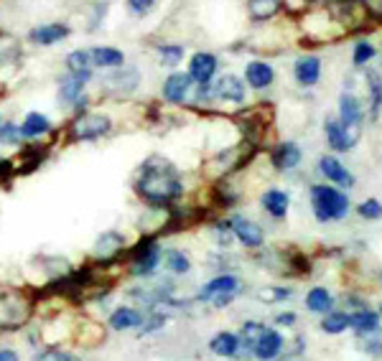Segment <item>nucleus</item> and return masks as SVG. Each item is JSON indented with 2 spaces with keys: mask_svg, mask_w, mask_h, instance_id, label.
Segmentation results:
<instances>
[{
  "mask_svg": "<svg viewBox=\"0 0 382 361\" xmlns=\"http://www.w3.org/2000/svg\"><path fill=\"white\" fill-rule=\"evenodd\" d=\"M331 306H334L331 293H329L327 288H314V290H309V295H306V308L314 311V313H329Z\"/></svg>",
  "mask_w": 382,
  "mask_h": 361,
  "instance_id": "nucleus-29",
  "label": "nucleus"
},
{
  "mask_svg": "<svg viewBox=\"0 0 382 361\" xmlns=\"http://www.w3.org/2000/svg\"><path fill=\"white\" fill-rule=\"evenodd\" d=\"M158 54H161V61H164V64H179L184 56V48L181 46H161L158 48Z\"/></svg>",
  "mask_w": 382,
  "mask_h": 361,
  "instance_id": "nucleus-41",
  "label": "nucleus"
},
{
  "mask_svg": "<svg viewBox=\"0 0 382 361\" xmlns=\"http://www.w3.org/2000/svg\"><path fill=\"white\" fill-rule=\"evenodd\" d=\"M230 227H232V235L243 242L245 247H250V249L262 247V242H265V232H262L260 224L250 222V219H245V217H232Z\"/></svg>",
  "mask_w": 382,
  "mask_h": 361,
  "instance_id": "nucleus-8",
  "label": "nucleus"
},
{
  "mask_svg": "<svg viewBox=\"0 0 382 361\" xmlns=\"http://www.w3.org/2000/svg\"><path fill=\"white\" fill-rule=\"evenodd\" d=\"M112 130V120L102 112H82L69 122L72 140H100Z\"/></svg>",
  "mask_w": 382,
  "mask_h": 361,
  "instance_id": "nucleus-4",
  "label": "nucleus"
},
{
  "mask_svg": "<svg viewBox=\"0 0 382 361\" xmlns=\"http://www.w3.org/2000/svg\"><path fill=\"white\" fill-rule=\"evenodd\" d=\"M33 361H77V359H74L69 351L56 349V346H49V349L38 351V354L33 356Z\"/></svg>",
  "mask_w": 382,
  "mask_h": 361,
  "instance_id": "nucleus-37",
  "label": "nucleus"
},
{
  "mask_svg": "<svg viewBox=\"0 0 382 361\" xmlns=\"http://www.w3.org/2000/svg\"><path fill=\"white\" fill-rule=\"evenodd\" d=\"M319 168H322V173L327 176L329 180H334V183H339V186H346V188H352L354 186V178L352 173L341 166L336 158L331 156H324L322 161H319Z\"/></svg>",
  "mask_w": 382,
  "mask_h": 361,
  "instance_id": "nucleus-19",
  "label": "nucleus"
},
{
  "mask_svg": "<svg viewBox=\"0 0 382 361\" xmlns=\"http://www.w3.org/2000/svg\"><path fill=\"white\" fill-rule=\"evenodd\" d=\"M164 323H166V316L164 313H158V311H148L138 331L140 333H153V331H158V328H164Z\"/></svg>",
  "mask_w": 382,
  "mask_h": 361,
  "instance_id": "nucleus-36",
  "label": "nucleus"
},
{
  "mask_svg": "<svg viewBox=\"0 0 382 361\" xmlns=\"http://www.w3.org/2000/svg\"><path fill=\"white\" fill-rule=\"evenodd\" d=\"M240 293V280L230 272L217 275L214 280H209L206 285H201L196 301L201 303H214V308H225L232 303V298Z\"/></svg>",
  "mask_w": 382,
  "mask_h": 361,
  "instance_id": "nucleus-5",
  "label": "nucleus"
},
{
  "mask_svg": "<svg viewBox=\"0 0 382 361\" xmlns=\"http://www.w3.org/2000/svg\"><path fill=\"white\" fill-rule=\"evenodd\" d=\"M18 140H21L18 125H13V122H3V125H0V143L13 145V143H18Z\"/></svg>",
  "mask_w": 382,
  "mask_h": 361,
  "instance_id": "nucleus-40",
  "label": "nucleus"
},
{
  "mask_svg": "<svg viewBox=\"0 0 382 361\" xmlns=\"http://www.w3.org/2000/svg\"><path fill=\"white\" fill-rule=\"evenodd\" d=\"M135 191L148 206H171L184 193V183L169 161L153 156L140 166Z\"/></svg>",
  "mask_w": 382,
  "mask_h": 361,
  "instance_id": "nucleus-1",
  "label": "nucleus"
},
{
  "mask_svg": "<svg viewBox=\"0 0 382 361\" xmlns=\"http://www.w3.org/2000/svg\"><path fill=\"white\" fill-rule=\"evenodd\" d=\"M92 61H95L97 67H122L125 56H122V51H117V48H112V46H100L92 51Z\"/></svg>",
  "mask_w": 382,
  "mask_h": 361,
  "instance_id": "nucleus-31",
  "label": "nucleus"
},
{
  "mask_svg": "<svg viewBox=\"0 0 382 361\" xmlns=\"http://www.w3.org/2000/svg\"><path fill=\"white\" fill-rule=\"evenodd\" d=\"M339 114H341V125L344 127H357L362 122V107H359L357 97L354 95H341L339 99Z\"/></svg>",
  "mask_w": 382,
  "mask_h": 361,
  "instance_id": "nucleus-24",
  "label": "nucleus"
},
{
  "mask_svg": "<svg viewBox=\"0 0 382 361\" xmlns=\"http://www.w3.org/2000/svg\"><path fill=\"white\" fill-rule=\"evenodd\" d=\"M125 247H127L125 235H120V232H105V235H100L97 242H95L92 257H95V262H100V265H110V262H115V259L120 257Z\"/></svg>",
  "mask_w": 382,
  "mask_h": 361,
  "instance_id": "nucleus-7",
  "label": "nucleus"
},
{
  "mask_svg": "<svg viewBox=\"0 0 382 361\" xmlns=\"http://www.w3.org/2000/svg\"><path fill=\"white\" fill-rule=\"evenodd\" d=\"M161 262L166 265V270L174 275H186L191 270V259L184 249H164L161 252Z\"/></svg>",
  "mask_w": 382,
  "mask_h": 361,
  "instance_id": "nucleus-26",
  "label": "nucleus"
},
{
  "mask_svg": "<svg viewBox=\"0 0 382 361\" xmlns=\"http://www.w3.org/2000/svg\"><path fill=\"white\" fill-rule=\"evenodd\" d=\"M291 295V290L288 288H265V290H260V298L265 303H280V301H285Z\"/></svg>",
  "mask_w": 382,
  "mask_h": 361,
  "instance_id": "nucleus-42",
  "label": "nucleus"
},
{
  "mask_svg": "<svg viewBox=\"0 0 382 361\" xmlns=\"http://www.w3.org/2000/svg\"><path fill=\"white\" fill-rule=\"evenodd\" d=\"M214 72H217V56L214 54H194L191 56V64H189V77H191V82H196V85H209L214 77Z\"/></svg>",
  "mask_w": 382,
  "mask_h": 361,
  "instance_id": "nucleus-10",
  "label": "nucleus"
},
{
  "mask_svg": "<svg viewBox=\"0 0 382 361\" xmlns=\"http://www.w3.org/2000/svg\"><path fill=\"white\" fill-rule=\"evenodd\" d=\"M283 8L280 0H248V11L255 21H267L278 16V11Z\"/></svg>",
  "mask_w": 382,
  "mask_h": 361,
  "instance_id": "nucleus-28",
  "label": "nucleus"
},
{
  "mask_svg": "<svg viewBox=\"0 0 382 361\" xmlns=\"http://www.w3.org/2000/svg\"><path fill=\"white\" fill-rule=\"evenodd\" d=\"M311 209H314L319 222H334V219L346 217L349 199H346V193H341L339 188L319 183V186L311 188Z\"/></svg>",
  "mask_w": 382,
  "mask_h": 361,
  "instance_id": "nucleus-2",
  "label": "nucleus"
},
{
  "mask_svg": "<svg viewBox=\"0 0 382 361\" xmlns=\"http://www.w3.org/2000/svg\"><path fill=\"white\" fill-rule=\"evenodd\" d=\"M153 3H156V0H127V8H130L135 16H146L153 8Z\"/></svg>",
  "mask_w": 382,
  "mask_h": 361,
  "instance_id": "nucleus-43",
  "label": "nucleus"
},
{
  "mask_svg": "<svg viewBox=\"0 0 382 361\" xmlns=\"http://www.w3.org/2000/svg\"><path fill=\"white\" fill-rule=\"evenodd\" d=\"M214 97L219 99H227V102H243L245 99V85L243 79L235 77V74H227L214 85Z\"/></svg>",
  "mask_w": 382,
  "mask_h": 361,
  "instance_id": "nucleus-15",
  "label": "nucleus"
},
{
  "mask_svg": "<svg viewBox=\"0 0 382 361\" xmlns=\"http://www.w3.org/2000/svg\"><path fill=\"white\" fill-rule=\"evenodd\" d=\"M327 140H329V145H331L334 151H349L354 145V135H352V130L349 127H344L341 122H334V120H329L327 122Z\"/></svg>",
  "mask_w": 382,
  "mask_h": 361,
  "instance_id": "nucleus-21",
  "label": "nucleus"
},
{
  "mask_svg": "<svg viewBox=\"0 0 382 361\" xmlns=\"http://www.w3.org/2000/svg\"><path fill=\"white\" fill-rule=\"evenodd\" d=\"M280 349H283V336H280L278 331H273V328H265V333L255 343L253 354L260 361H270L280 354Z\"/></svg>",
  "mask_w": 382,
  "mask_h": 361,
  "instance_id": "nucleus-13",
  "label": "nucleus"
},
{
  "mask_svg": "<svg viewBox=\"0 0 382 361\" xmlns=\"http://www.w3.org/2000/svg\"><path fill=\"white\" fill-rule=\"evenodd\" d=\"M92 72H85V74H72V77H67L64 82H61L59 87V99L64 104H74L79 102V97H82V87L90 82Z\"/></svg>",
  "mask_w": 382,
  "mask_h": 361,
  "instance_id": "nucleus-20",
  "label": "nucleus"
},
{
  "mask_svg": "<svg viewBox=\"0 0 382 361\" xmlns=\"http://www.w3.org/2000/svg\"><path fill=\"white\" fill-rule=\"evenodd\" d=\"M301 158H304V153H301V148H298L296 143H291V140L275 145L273 153H270V161H273V166L278 171H293L298 163H301Z\"/></svg>",
  "mask_w": 382,
  "mask_h": 361,
  "instance_id": "nucleus-12",
  "label": "nucleus"
},
{
  "mask_svg": "<svg viewBox=\"0 0 382 361\" xmlns=\"http://www.w3.org/2000/svg\"><path fill=\"white\" fill-rule=\"evenodd\" d=\"M352 56H354V64H357V67H362V64H367V61L375 56V46H372V43H367V41H359L357 46H354Z\"/></svg>",
  "mask_w": 382,
  "mask_h": 361,
  "instance_id": "nucleus-39",
  "label": "nucleus"
},
{
  "mask_svg": "<svg viewBox=\"0 0 382 361\" xmlns=\"http://www.w3.org/2000/svg\"><path fill=\"white\" fill-rule=\"evenodd\" d=\"M275 320H278L280 325H293L296 323V313H280Z\"/></svg>",
  "mask_w": 382,
  "mask_h": 361,
  "instance_id": "nucleus-45",
  "label": "nucleus"
},
{
  "mask_svg": "<svg viewBox=\"0 0 382 361\" xmlns=\"http://www.w3.org/2000/svg\"><path fill=\"white\" fill-rule=\"evenodd\" d=\"M143 318H146V313H140L138 308L120 306V308H115V311L110 313L107 323H110V328H112V331H133V328H140Z\"/></svg>",
  "mask_w": 382,
  "mask_h": 361,
  "instance_id": "nucleus-11",
  "label": "nucleus"
},
{
  "mask_svg": "<svg viewBox=\"0 0 382 361\" xmlns=\"http://www.w3.org/2000/svg\"><path fill=\"white\" fill-rule=\"evenodd\" d=\"M90 64H92V54H87V51H72V54L67 56V67L72 74L90 72Z\"/></svg>",
  "mask_w": 382,
  "mask_h": 361,
  "instance_id": "nucleus-35",
  "label": "nucleus"
},
{
  "mask_svg": "<svg viewBox=\"0 0 382 361\" xmlns=\"http://www.w3.org/2000/svg\"><path fill=\"white\" fill-rule=\"evenodd\" d=\"M209 349H212V354L222 356V359H235V356H240V336L232 331H219L209 341Z\"/></svg>",
  "mask_w": 382,
  "mask_h": 361,
  "instance_id": "nucleus-17",
  "label": "nucleus"
},
{
  "mask_svg": "<svg viewBox=\"0 0 382 361\" xmlns=\"http://www.w3.org/2000/svg\"><path fill=\"white\" fill-rule=\"evenodd\" d=\"M367 87H370V97H372V117L377 120V114H380L382 107V79L375 72H370L367 74Z\"/></svg>",
  "mask_w": 382,
  "mask_h": 361,
  "instance_id": "nucleus-33",
  "label": "nucleus"
},
{
  "mask_svg": "<svg viewBox=\"0 0 382 361\" xmlns=\"http://www.w3.org/2000/svg\"><path fill=\"white\" fill-rule=\"evenodd\" d=\"M138 82H140L138 69L127 67V69H122V72H115V74H110V77H105L102 90L112 97H125V95H130V92H135Z\"/></svg>",
  "mask_w": 382,
  "mask_h": 361,
  "instance_id": "nucleus-9",
  "label": "nucleus"
},
{
  "mask_svg": "<svg viewBox=\"0 0 382 361\" xmlns=\"http://www.w3.org/2000/svg\"><path fill=\"white\" fill-rule=\"evenodd\" d=\"M0 361H21L18 351L8 349V346H0Z\"/></svg>",
  "mask_w": 382,
  "mask_h": 361,
  "instance_id": "nucleus-44",
  "label": "nucleus"
},
{
  "mask_svg": "<svg viewBox=\"0 0 382 361\" xmlns=\"http://www.w3.org/2000/svg\"><path fill=\"white\" fill-rule=\"evenodd\" d=\"M248 153H255V148L250 143L235 145V148L219 153L217 158H212V161L206 163V173L212 176V178H227V176L235 173L237 168H243L245 163L250 161V158H245Z\"/></svg>",
  "mask_w": 382,
  "mask_h": 361,
  "instance_id": "nucleus-6",
  "label": "nucleus"
},
{
  "mask_svg": "<svg viewBox=\"0 0 382 361\" xmlns=\"http://www.w3.org/2000/svg\"><path fill=\"white\" fill-rule=\"evenodd\" d=\"M189 90H191V77H189V72L186 74H181V72L171 74V77L164 82V99L179 104V102L186 99Z\"/></svg>",
  "mask_w": 382,
  "mask_h": 361,
  "instance_id": "nucleus-14",
  "label": "nucleus"
},
{
  "mask_svg": "<svg viewBox=\"0 0 382 361\" xmlns=\"http://www.w3.org/2000/svg\"><path fill=\"white\" fill-rule=\"evenodd\" d=\"M49 130H51V122L46 114L31 112V114H26L23 125H21V138H38V135L49 133Z\"/></svg>",
  "mask_w": 382,
  "mask_h": 361,
  "instance_id": "nucleus-27",
  "label": "nucleus"
},
{
  "mask_svg": "<svg viewBox=\"0 0 382 361\" xmlns=\"http://www.w3.org/2000/svg\"><path fill=\"white\" fill-rule=\"evenodd\" d=\"M349 328L359 333V336H367V333H375L380 328V316L370 308H359L357 313L349 316Z\"/></svg>",
  "mask_w": 382,
  "mask_h": 361,
  "instance_id": "nucleus-23",
  "label": "nucleus"
},
{
  "mask_svg": "<svg viewBox=\"0 0 382 361\" xmlns=\"http://www.w3.org/2000/svg\"><path fill=\"white\" fill-rule=\"evenodd\" d=\"M359 217L362 219H370V222H377V219H382V204L377 199H367L359 204Z\"/></svg>",
  "mask_w": 382,
  "mask_h": 361,
  "instance_id": "nucleus-38",
  "label": "nucleus"
},
{
  "mask_svg": "<svg viewBox=\"0 0 382 361\" xmlns=\"http://www.w3.org/2000/svg\"><path fill=\"white\" fill-rule=\"evenodd\" d=\"M322 328L327 333H341L349 328V313H327L322 320Z\"/></svg>",
  "mask_w": 382,
  "mask_h": 361,
  "instance_id": "nucleus-34",
  "label": "nucleus"
},
{
  "mask_svg": "<svg viewBox=\"0 0 382 361\" xmlns=\"http://www.w3.org/2000/svg\"><path fill=\"white\" fill-rule=\"evenodd\" d=\"M245 79H248V85L253 87V90H265V87L273 85L275 72L265 61H253V64H248V69H245Z\"/></svg>",
  "mask_w": 382,
  "mask_h": 361,
  "instance_id": "nucleus-18",
  "label": "nucleus"
},
{
  "mask_svg": "<svg viewBox=\"0 0 382 361\" xmlns=\"http://www.w3.org/2000/svg\"><path fill=\"white\" fill-rule=\"evenodd\" d=\"M21 56V43L8 33H0V64H11Z\"/></svg>",
  "mask_w": 382,
  "mask_h": 361,
  "instance_id": "nucleus-32",
  "label": "nucleus"
},
{
  "mask_svg": "<svg viewBox=\"0 0 382 361\" xmlns=\"http://www.w3.org/2000/svg\"><path fill=\"white\" fill-rule=\"evenodd\" d=\"M265 333V325L258 323V320H248V323L243 325V331H240V349L245 346V354H253L255 343H258V338Z\"/></svg>",
  "mask_w": 382,
  "mask_h": 361,
  "instance_id": "nucleus-30",
  "label": "nucleus"
},
{
  "mask_svg": "<svg viewBox=\"0 0 382 361\" xmlns=\"http://www.w3.org/2000/svg\"><path fill=\"white\" fill-rule=\"evenodd\" d=\"M0 92H3V87H0Z\"/></svg>",
  "mask_w": 382,
  "mask_h": 361,
  "instance_id": "nucleus-46",
  "label": "nucleus"
},
{
  "mask_svg": "<svg viewBox=\"0 0 382 361\" xmlns=\"http://www.w3.org/2000/svg\"><path fill=\"white\" fill-rule=\"evenodd\" d=\"M161 252L164 249L158 247L156 239H143L138 242L127 257V267H130V275L133 277H151L156 272V267L161 265Z\"/></svg>",
  "mask_w": 382,
  "mask_h": 361,
  "instance_id": "nucleus-3",
  "label": "nucleus"
},
{
  "mask_svg": "<svg viewBox=\"0 0 382 361\" xmlns=\"http://www.w3.org/2000/svg\"><path fill=\"white\" fill-rule=\"evenodd\" d=\"M293 74H296V82L304 87H314L322 77V61L316 59V56H304V59L296 61V67H293Z\"/></svg>",
  "mask_w": 382,
  "mask_h": 361,
  "instance_id": "nucleus-16",
  "label": "nucleus"
},
{
  "mask_svg": "<svg viewBox=\"0 0 382 361\" xmlns=\"http://www.w3.org/2000/svg\"><path fill=\"white\" fill-rule=\"evenodd\" d=\"M288 206H291L288 193L278 191V188H270V191H265V196H262V209H265L273 219H285Z\"/></svg>",
  "mask_w": 382,
  "mask_h": 361,
  "instance_id": "nucleus-22",
  "label": "nucleus"
},
{
  "mask_svg": "<svg viewBox=\"0 0 382 361\" xmlns=\"http://www.w3.org/2000/svg\"><path fill=\"white\" fill-rule=\"evenodd\" d=\"M69 36V28L61 23H51V26H41V28L31 31V41L41 43V46H51V43L61 41V38Z\"/></svg>",
  "mask_w": 382,
  "mask_h": 361,
  "instance_id": "nucleus-25",
  "label": "nucleus"
}]
</instances>
